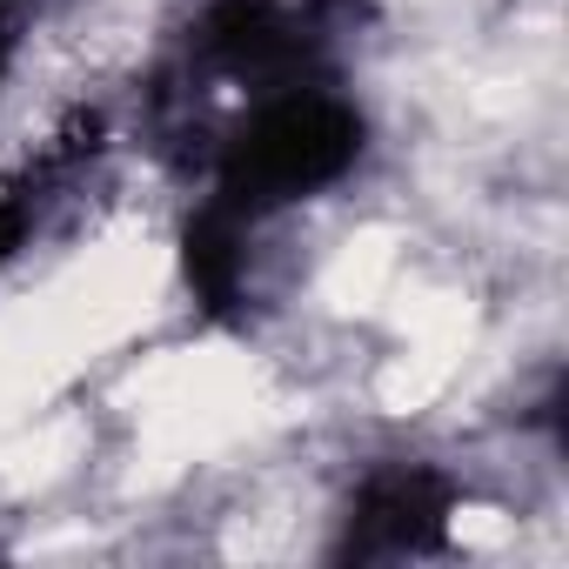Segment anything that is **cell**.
Wrapping results in <instances>:
<instances>
[{
  "label": "cell",
  "instance_id": "cell-1",
  "mask_svg": "<svg viewBox=\"0 0 569 569\" xmlns=\"http://www.w3.org/2000/svg\"><path fill=\"white\" fill-rule=\"evenodd\" d=\"M356 141H362V121L342 101H329V94H281L234 141V188H248L254 201H281V194L322 188V181H336L356 161Z\"/></svg>",
  "mask_w": 569,
  "mask_h": 569
}]
</instances>
